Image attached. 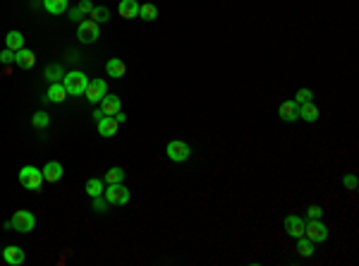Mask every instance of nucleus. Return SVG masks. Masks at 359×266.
Segmentation results:
<instances>
[{"instance_id":"1","label":"nucleus","mask_w":359,"mask_h":266,"mask_svg":"<svg viewBox=\"0 0 359 266\" xmlns=\"http://www.w3.org/2000/svg\"><path fill=\"white\" fill-rule=\"evenodd\" d=\"M5 228H12L17 233H32L34 228H36V216L32 211H15V216L5 223Z\"/></svg>"},{"instance_id":"2","label":"nucleus","mask_w":359,"mask_h":266,"mask_svg":"<svg viewBox=\"0 0 359 266\" xmlns=\"http://www.w3.org/2000/svg\"><path fill=\"white\" fill-rule=\"evenodd\" d=\"M63 84L65 89H67V96H79V94H84L86 91V84H89V77H86L84 72H67L63 77Z\"/></svg>"},{"instance_id":"3","label":"nucleus","mask_w":359,"mask_h":266,"mask_svg":"<svg viewBox=\"0 0 359 266\" xmlns=\"http://www.w3.org/2000/svg\"><path fill=\"white\" fill-rule=\"evenodd\" d=\"M19 182H22V187L32 189V192H36V189H41V185H43V173L39 171V168H34V165H24L22 171H19Z\"/></svg>"},{"instance_id":"4","label":"nucleus","mask_w":359,"mask_h":266,"mask_svg":"<svg viewBox=\"0 0 359 266\" xmlns=\"http://www.w3.org/2000/svg\"><path fill=\"white\" fill-rule=\"evenodd\" d=\"M304 235L312 240L314 245L326 243V240H328V228H326V223H323L321 219H309V221H306V226H304Z\"/></svg>"},{"instance_id":"5","label":"nucleus","mask_w":359,"mask_h":266,"mask_svg":"<svg viewBox=\"0 0 359 266\" xmlns=\"http://www.w3.org/2000/svg\"><path fill=\"white\" fill-rule=\"evenodd\" d=\"M103 197L108 199V204L125 206V204L130 202V189H127L122 182H113V185H108V189H103Z\"/></svg>"},{"instance_id":"6","label":"nucleus","mask_w":359,"mask_h":266,"mask_svg":"<svg viewBox=\"0 0 359 266\" xmlns=\"http://www.w3.org/2000/svg\"><path fill=\"white\" fill-rule=\"evenodd\" d=\"M165 154H168V158H170V161H175V163H182V161H187V158H189L192 149H189L187 141L172 139V141H168V147H165Z\"/></svg>"},{"instance_id":"7","label":"nucleus","mask_w":359,"mask_h":266,"mask_svg":"<svg viewBox=\"0 0 359 266\" xmlns=\"http://www.w3.org/2000/svg\"><path fill=\"white\" fill-rule=\"evenodd\" d=\"M77 36L82 43H94L98 36H101V29H98V24L94 19H82L77 27Z\"/></svg>"},{"instance_id":"8","label":"nucleus","mask_w":359,"mask_h":266,"mask_svg":"<svg viewBox=\"0 0 359 266\" xmlns=\"http://www.w3.org/2000/svg\"><path fill=\"white\" fill-rule=\"evenodd\" d=\"M106 94H108V86H106V82H103V79H89V84H86V91H84V96L89 99V101H91V103H98Z\"/></svg>"},{"instance_id":"9","label":"nucleus","mask_w":359,"mask_h":266,"mask_svg":"<svg viewBox=\"0 0 359 266\" xmlns=\"http://www.w3.org/2000/svg\"><path fill=\"white\" fill-rule=\"evenodd\" d=\"M278 115H280V120H285V123H295V120H299V103L292 99V101H283L280 108H278Z\"/></svg>"},{"instance_id":"10","label":"nucleus","mask_w":359,"mask_h":266,"mask_svg":"<svg viewBox=\"0 0 359 266\" xmlns=\"http://www.w3.org/2000/svg\"><path fill=\"white\" fill-rule=\"evenodd\" d=\"M304 226H306V221L302 219V216H295V213H292V216L285 219V230H288V235L295 237V240L304 235Z\"/></svg>"},{"instance_id":"11","label":"nucleus","mask_w":359,"mask_h":266,"mask_svg":"<svg viewBox=\"0 0 359 266\" xmlns=\"http://www.w3.org/2000/svg\"><path fill=\"white\" fill-rule=\"evenodd\" d=\"M98 103H101L98 108L103 110V115H115L117 110H122V101H120V96H115V94H106Z\"/></svg>"},{"instance_id":"12","label":"nucleus","mask_w":359,"mask_h":266,"mask_svg":"<svg viewBox=\"0 0 359 266\" xmlns=\"http://www.w3.org/2000/svg\"><path fill=\"white\" fill-rule=\"evenodd\" d=\"M15 65L17 67H22V70H32L34 65H36V55H34V51H29V48H19V51H15Z\"/></svg>"},{"instance_id":"13","label":"nucleus","mask_w":359,"mask_h":266,"mask_svg":"<svg viewBox=\"0 0 359 266\" xmlns=\"http://www.w3.org/2000/svg\"><path fill=\"white\" fill-rule=\"evenodd\" d=\"M3 261L10 266H19L24 264V250H19L17 245H8L5 250H3Z\"/></svg>"},{"instance_id":"14","label":"nucleus","mask_w":359,"mask_h":266,"mask_svg":"<svg viewBox=\"0 0 359 266\" xmlns=\"http://www.w3.org/2000/svg\"><path fill=\"white\" fill-rule=\"evenodd\" d=\"M117 15L122 17V19H134V17H139V3H137V0H120Z\"/></svg>"},{"instance_id":"15","label":"nucleus","mask_w":359,"mask_h":266,"mask_svg":"<svg viewBox=\"0 0 359 266\" xmlns=\"http://www.w3.org/2000/svg\"><path fill=\"white\" fill-rule=\"evenodd\" d=\"M96 125H98V134H101V137H115L117 127H120L115 123V117H113V115H103L101 120L96 123Z\"/></svg>"},{"instance_id":"16","label":"nucleus","mask_w":359,"mask_h":266,"mask_svg":"<svg viewBox=\"0 0 359 266\" xmlns=\"http://www.w3.org/2000/svg\"><path fill=\"white\" fill-rule=\"evenodd\" d=\"M41 173H43V180L46 182H58L63 178V165L58 163V161H48Z\"/></svg>"},{"instance_id":"17","label":"nucleus","mask_w":359,"mask_h":266,"mask_svg":"<svg viewBox=\"0 0 359 266\" xmlns=\"http://www.w3.org/2000/svg\"><path fill=\"white\" fill-rule=\"evenodd\" d=\"M106 72H108V77L113 79H120V77H125V72H127V65L120 60V58H110L108 63H106Z\"/></svg>"},{"instance_id":"18","label":"nucleus","mask_w":359,"mask_h":266,"mask_svg":"<svg viewBox=\"0 0 359 266\" xmlns=\"http://www.w3.org/2000/svg\"><path fill=\"white\" fill-rule=\"evenodd\" d=\"M46 99H48V101H53V103H63L65 99H67V89H65L63 82H55V84H50Z\"/></svg>"},{"instance_id":"19","label":"nucleus","mask_w":359,"mask_h":266,"mask_svg":"<svg viewBox=\"0 0 359 266\" xmlns=\"http://www.w3.org/2000/svg\"><path fill=\"white\" fill-rule=\"evenodd\" d=\"M299 117H302L304 123H316V120H319V108L314 106V101L299 103Z\"/></svg>"},{"instance_id":"20","label":"nucleus","mask_w":359,"mask_h":266,"mask_svg":"<svg viewBox=\"0 0 359 266\" xmlns=\"http://www.w3.org/2000/svg\"><path fill=\"white\" fill-rule=\"evenodd\" d=\"M43 77L50 82V84H55V82H63V77H65V70H63V65H58V63H50L43 70Z\"/></svg>"},{"instance_id":"21","label":"nucleus","mask_w":359,"mask_h":266,"mask_svg":"<svg viewBox=\"0 0 359 266\" xmlns=\"http://www.w3.org/2000/svg\"><path fill=\"white\" fill-rule=\"evenodd\" d=\"M84 189H86V195L94 199V197H101L106 187H103V180H101V178H89V180H86V185H84Z\"/></svg>"},{"instance_id":"22","label":"nucleus","mask_w":359,"mask_h":266,"mask_svg":"<svg viewBox=\"0 0 359 266\" xmlns=\"http://www.w3.org/2000/svg\"><path fill=\"white\" fill-rule=\"evenodd\" d=\"M43 8L50 15H63L67 10V0H43Z\"/></svg>"},{"instance_id":"23","label":"nucleus","mask_w":359,"mask_h":266,"mask_svg":"<svg viewBox=\"0 0 359 266\" xmlns=\"http://www.w3.org/2000/svg\"><path fill=\"white\" fill-rule=\"evenodd\" d=\"M5 48H10V51H19V48H24V36L19 32H10L8 36H5Z\"/></svg>"},{"instance_id":"24","label":"nucleus","mask_w":359,"mask_h":266,"mask_svg":"<svg viewBox=\"0 0 359 266\" xmlns=\"http://www.w3.org/2000/svg\"><path fill=\"white\" fill-rule=\"evenodd\" d=\"M297 252H299L302 257H312L316 250H314V243H312V240H309L306 235H302V237H297Z\"/></svg>"},{"instance_id":"25","label":"nucleus","mask_w":359,"mask_h":266,"mask_svg":"<svg viewBox=\"0 0 359 266\" xmlns=\"http://www.w3.org/2000/svg\"><path fill=\"white\" fill-rule=\"evenodd\" d=\"M32 125L36 127V130H46V127L50 125V115H48L46 110H36L32 115Z\"/></svg>"},{"instance_id":"26","label":"nucleus","mask_w":359,"mask_h":266,"mask_svg":"<svg viewBox=\"0 0 359 266\" xmlns=\"http://www.w3.org/2000/svg\"><path fill=\"white\" fill-rule=\"evenodd\" d=\"M156 17H158L156 5H151V3H146V5H139V19H144V22H153Z\"/></svg>"},{"instance_id":"27","label":"nucleus","mask_w":359,"mask_h":266,"mask_svg":"<svg viewBox=\"0 0 359 266\" xmlns=\"http://www.w3.org/2000/svg\"><path fill=\"white\" fill-rule=\"evenodd\" d=\"M91 19H94L96 24L108 22V19H110V10L108 8H96V5H94V10H91Z\"/></svg>"},{"instance_id":"28","label":"nucleus","mask_w":359,"mask_h":266,"mask_svg":"<svg viewBox=\"0 0 359 266\" xmlns=\"http://www.w3.org/2000/svg\"><path fill=\"white\" fill-rule=\"evenodd\" d=\"M125 180V171H122V168H110L108 173H106V182H108V185H113V182H122Z\"/></svg>"},{"instance_id":"29","label":"nucleus","mask_w":359,"mask_h":266,"mask_svg":"<svg viewBox=\"0 0 359 266\" xmlns=\"http://www.w3.org/2000/svg\"><path fill=\"white\" fill-rule=\"evenodd\" d=\"M91 206H94V211L96 213H106V211H108V206H110V204H108V199H106V197H94V204H91Z\"/></svg>"},{"instance_id":"30","label":"nucleus","mask_w":359,"mask_h":266,"mask_svg":"<svg viewBox=\"0 0 359 266\" xmlns=\"http://www.w3.org/2000/svg\"><path fill=\"white\" fill-rule=\"evenodd\" d=\"M312 99H314V91H312V89H299V91H297V96H295L297 103H309Z\"/></svg>"},{"instance_id":"31","label":"nucleus","mask_w":359,"mask_h":266,"mask_svg":"<svg viewBox=\"0 0 359 266\" xmlns=\"http://www.w3.org/2000/svg\"><path fill=\"white\" fill-rule=\"evenodd\" d=\"M321 216H323V209H321L319 204H312L306 209V219H321Z\"/></svg>"},{"instance_id":"32","label":"nucleus","mask_w":359,"mask_h":266,"mask_svg":"<svg viewBox=\"0 0 359 266\" xmlns=\"http://www.w3.org/2000/svg\"><path fill=\"white\" fill-rule=\"evenodd\" d=\"M0 63H3V65L15 63V51H10V48H5V51L0 53Z\"/></svg>"},{"instance_id":"33","label":"nucleus","mask_w":359,"mask_h":266,"mask_svg":"<svg viewBox=\"0 0 359 266\" xmlns=\"http://www.w3.org/2000/svg\"><path fill=\"white\" fill-rule=\"evenodd\" d=\"M343 185L350 189V192H354V189H357V175H345V178H343Z\"/></svg>"},{"instance_id":"34","label":"nucleus","mask_w":359,"mask_h":266,"mask_svg":"<svg viewBox=\"0 0 359 266\" xmlns=\"http://www.w3.org/2000/svg\"><path fill=\"white\" fill-rule=\"evenodd\" d=\"M84 12H82V8H79V5H77V8H72L70 10V19H72V22H82V19H84Z\"/></svg>"},{"instance_id":"35","label":"nucleus","mask_w":359,"mask_h":266,"mask_svg":"<svg viewBox=\"0 0 359 266\" xmlns=\"http://www.w3.org/2000/svg\"><path fill=\"white\" fill-rule=\"evenodd\" d=\"M79 8H82V12H84V15H91L94 3H91V0H82V3H79Z\"/></svg>"},{"instance_id":"36","label":"nucleus","mask_w":359,"mask_h":266,"mask_svg":"<svg viewBox=\"0 0 359 266\" xmlns=\"http://www.w3.org/2000/svg\"><path fill=\"white\" fill-rule=\"evenodd\" d=\"M113 117H115V123H117V125H122V123H125V120H127V115H125V113H122V110H117V113H115V115H113Z\"/></svg>"},{"instance_id":"37","label":"nucleus","mask_w":359,"mask_h":266,"mask_svg":"<svg viewBox=\"0 0 359 266\" xmlns=\"http://www.w3.org/2000/svg\"><path fill=\"white\" fill-rule=\"evenodd\" d=\"M101 117H103V110H101V108H96V110H94V120H96V123H98Z\"/></svg>"}]
</instances>
